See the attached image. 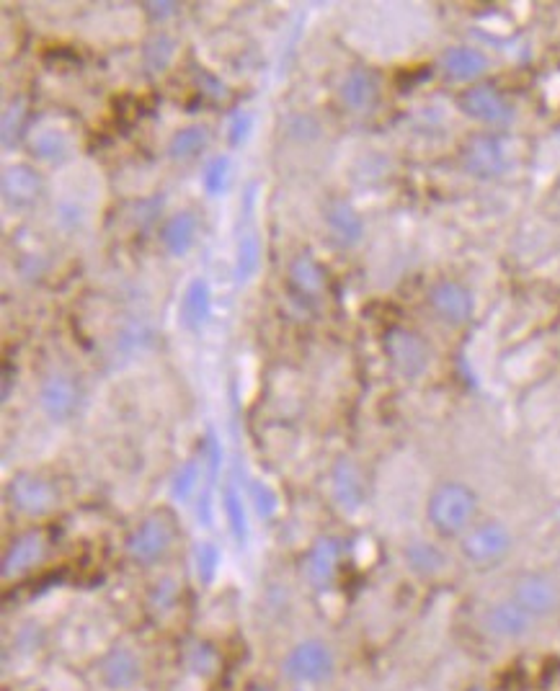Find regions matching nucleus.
I'll return each mask as SVG.
<instances>
[{"label":"nucleus","mask_w":560,"mask_h":691,"mask_svg":"<svg viewBox=\"0 0 560 691\" xmlns=\"http://www.w3.org/2000/svg\"><path fill=\"white\" fill-rule=\"evenodd\" d=\"M475 503L478 498L468 485L444 483L429 498V521L439 534L455 537L475 516Z\"/></svg>","instance_id":"obj_1"},{"label":"nucleus","mask_w":560,"mask_h":691,"mask_svg":"<svg viewBox=\"0 0 560 691\" xmlns=\"http://www.w3.org/2000/svg\"><path fill=\"white\" fill-rule=\"evenodd\" d=\"M284 671L292 681L318 684V681L328 679L333 671L331 648L323 640H302L284 658Z\"/></svg>","instance_id":"obj_2"},{"label":"nucleus","mask_w":560,"mask_h":691,"mask_svg":"<svg viewBox=\"0 0 560 691\" xmlns=\"http://www.w3.org/2000/svg\"><path fill=\"white\" fill-rule=\"evenodd\" d=\"M171 542L173 524L163 514H153L132 532L130 542H127V552H130V557L135 563L150 565L158 563L160 557L166 555Z\"/></svg>","instance_id":"obj_3"},{"label":"nucleus","mask_w":560,"mask_h":691,"mask_svg":"<svg viewBox=\"0 0 560 691\" xmlns=\"http://www.w3.org/2000/svg\"><path fill=\"white\" fill-rule=\"evenodd\" d=\"M511 601L522 606L524 612L532 619L548 617L560 606V588L553 578L542 573H527L517 578L514 591H511Z\"/></svg>","instance_id":"obj_4"},{"label":"nucleus","mask_w":560,"mask_h":691,"mask_svg":"<svg viewBox=\"0 0 560 691\" xmlns=\"http://www.w3.org/2000/svg\"><path fill=\"white\" fill-rule=\"evenodd\" d=\"M385 354L393 361V367L403 377H408V380L421 377L426 372V367H429V346L424 343V338L411 331H403V328L388 331V336H385Z\"/></svg>","instance_id":"obj_5"},{"label":"nucleus","mask_w":560,"mask_h":691,"mask_svg":"<svg viewBox=\"0 0 560 691\" xmlns=\"http://www.w3.org/2000/svg\"><path fill=\"white\" fill-rule=\"evenodd\" d=\"M8 498L26 516H44L57 506V490L44 477L31 472L13 477L8 485Z\"/></svg>","instance_id":"obj_6"},{"label":"nucleus","mask_w":560,"mask_h":691,"mask_svg":"<svg viewBox=\"0 0 560 691\" xmlns=\"http://www.w3.org/2000/svg\"><path fill=\"white\" fill-rule=\"evenodd\" d=\"M511 158L506 150V142L501 137H475L465 147V168L480 178H493L509 171Z\"/></svg>","instance_id":"obj_7"},{"label":"nucleus","mask_w":560,"mask_h":691,"mask_svg":"<svg viewBox=\"0 0 560 691\" xmlns=\"http://www.w3.org/2000/svg\"><path fill=\"white\" fill-rule=\"evenodd\" d=\"M509 547L511 534L506 532L504 524H496V521L478 526V529H473L468 537L462 539V552H465V557H468L470 563L478 565L496 563V560H501V557L509 552Z\"/></svg>","instance_id":"obj_8"},{"label":"nucleus","mask_w":560,"mask_h":691,"mask_svg":"<svg viewBox=\"0 0 560 691\" xmlns=\"http://www.w3.org/2000/svg\"><path fill=\"white\" fill-rule=\"evenodd\" d=\"M460 106L468 117L486 124H509L514 119V109L509 106V101L491 86H475L465 91Z\"/></svg>","instance_id":"obj_9"},{"label":"nucleus","mask_w":560,"mask_h":691,"mask_svg":"<svg viewBox=\"0 0 560 691\" xmlns=\"http://www.w3.org/2000/svg\"><path fill=\"white\" fill-rule=\"evenodd\" d=\"M532 622H535V619L511 599L493 604L491 609L483 614V627H486L488 635L496 637V640H519V637H524L532 630Z\"/></svg>","instance_id":"obj_10"},{"label":"nucleus","mask_w":560,"mask_h":691,"mask_svg":"<svg viewBox=\"0 0 560 691\" xmlns=\"http://www.w3.org/2000/svg\"><path fill=\"white\" fill-rule=\"evenodd\" d=\"M99 676L101 684L111 691L132 689L142 676V663L132 650L114 648L101 658Z\"/></svg>","instance_id":"obj_11"},{"label":"nucleus","mask_w":560,"mask_h":691,"mask_svg":"<svg viewBox=\"0 0 560 691\" xmlns=\"http://www.w3.org/2000/svg\"><path fill=\"white\" fill-rule=\"evenodd\" d=\"M341 560V542L336 537H320L305 557V578L310 586L328 588L336 578Z\"/></svg>","instance_id":"obj_12"},{"label":"nucleus","mask_w":560,"mask_h":691,"mask_svg":"<svg viewBox=\"0 0 560 691\" xmlns=\"http://www.w3.org/2000/svg\"><path fill=\"white\" fill-rule=\"evenodd\" d=\"M39 403H42V410L52 421H68L75 413V408H78V387L65 374H52V377L44 380Z\"/></svg>","instance_id":"obj_13"},{"label":"nucleus","mask_w":560,"mask_h":691,"mask_svg":"<svg viewBox=\"0 0 560 691\" xmlns=\"http://www.w3.org/2000/svg\"><path fill=\"white\" fill-rule=\"evenodd\" d=\"M44 552H47V542H44L42 532H26L16 537L8 547L6 557H3V578L8 581L13 575H21L34 568V565H39Z\"/></svg>","instance_id":"obj_14"},{"label":"nucleus","mask_w":560,"mask_h":691,"mask_svg":"<svg viewBox=\"0 0 560 691\" xmlns=\"http://www.w3.org/2000/svg\"><path fill=\"white\" fill-rule=\"evenodd\" d=\"M431 307L450 323H465L473 315V297L462 284L442 282L431 289Z\"/></svg>","instance_id":"obj_15"},{"label":"nucleus","mask_w":560,"mask_h":691,"mask_svg":"<svg viewBox=\"0 0 560 691\" xmlns=\"http://www.w3.org/2000/svg\"><path fill=\"white\" fill-rule=\"evenodd\" d=\"M333 498L344 511H357L364 503V480L359 467L351 459H339L331 475Z\"/></svg>","instance_id":"obj_16"},{"label":"nucleus","mask_w":560,"mask_h":691,"mask_svg":"<svg viewBox=\"0 0 560 691\" xmlns=\"http://www.w3.org/2000/svg\"><path fill=\"white\" fill-rule=\"evenodd\" d=\"M212 312V292L210 284L204 282L202 276L191 279L189 287L184 292V300H181V323L189 331H202V325L210 320Z\"/></svg>","instance_id":"obj_17"},{"label":"nucleus","mask_w":560,"mask_h":691,"mask_svg":"<svg viewBox=\"0 0 560 691\" xmlns=\"http://www.w3.org/2000/svg\"><path fill=\"white\" fill-rule=\"evenodd\" d=\"M326 222L341 245H357L364 235V222L349 202L333 199L326 207Z\"/></svg>","instance_id":"obj_18"},{"label":"nucleus","mask_w":560,"mask_h":691,"mask_svg":"<svg viewBox=\"0 0 560 691\" xmlns=\"http://www.w3.org/2000/svg\"><path fill=\"white\" fill-rule=\"evenodd\" d=\"M39 194V173L31 166H11L3 173V196L8 204L24 207Z\"/></svg>","instance_id":"obj_19"},{"label":"nucleus","mask_w":560,"mask_h":691,"mask_svg":"<svg viewBox=\"0 0 560 691\" xmlns=\"http://www.w3.org/2000/svg\"><path fill=\"white\" fill-rule=\"evenodd\" d=\"M194 238H197V217L191 215V212L173 215L163 225V230H160V243L166 245V251L176 258L186 256L191 251Z\"/></svg>","instance_id":"obj_20"},{"label":"nucleus","mask_w":560,"mask_h":691,"mask_svg":"<svg viewBox=\"0 0 560 691\" xmlns=\"http://www.w3.org/2000/svg\"><path fill=\"white\" fill-rule=\"evenodd\" d=\"M377 98V80L375 75L367 70H354L341 83V101L349 106L351 111H364L375 104Z\"/></svg>","instance_id":"obj_21"},{"label":"nucleus","mask_w":560,"mask_h":691,"mask_svg":"<svg viewBox=\"0 0 560 691\" xmlns=\"http://www.w3.org/2000/svg\"><path fill=\"white\" fill-rule=\"evenodd\" d=\"M444 70L452 80H473L480 73H486L488 60L483 52L470 47H455L444 55Z\"/></svg>","instance_id":"obj_22"},{"label":"nucleus","mask_w":560,"mask_h":691,"mask_svg":"<svg viewBox=\"0 0 560 691\" xmlns=\"http://www.w3.org/2000/svg\"><path fill=\"white\" fill-rule=\"evenodd\" d=\"M261 263V240L256 238V233L240 235L238 240V253H235V282L246 284L256 271H259Z\"/></svg>","instance_id":"obj_23"},{"label":"nucleus","mask_w":560,"mask_h":691,"mask_svg":"<svg viewBox=\"0 0 560 691\" xmlns=\"http://www.w3.org/2000/svg\"><path fill=\"white\" fill-rule=\"evenodd\" d=\"M207 129L199 127V124H191V127H184L179 129L176 135H173V140L168 142V155H171L173 160H181V158H191V155L202 153L204 147H207Z\"/></svg>","instance_id":"obj_24"},{"label":"nucleus","mask_w":560,"mask_h":691,"mask_svg":"<svg viewBox=\"0 0 560 691\" xmlns=\"http://www.w3.org/2000/svg\"><path fill=\"white\" fill-rule=\"evenodd\" d=\"M292 282L302 294H318L323 289V269L315 263L313 256H300L290 269Z\"/></svg>","instance_id":"obj_25"},{"label":"nucleus","mask_w":560,"mask_h":691,"mask_svg":"<svg viewBox=\"0 0 560 691\" xmlns=\"http://www.w3.org/2000/svg\"><path fill=\"white\" fill-rule=\"evenodd\" d=\"M406 560L411 565V570L421 575H434L444 568V555L434 545H426V542H416L406 550Z\"/></svg>","instance_id":"obj_26"},{"label":"nucleus","mask_w":560,"mask_h":691,"mask_svg":"<svg viewBox=\"0 0 560 691\" xmlns=\"http://www.w3.org/2000/svg\"><path fill=\"white\" fill-rule=\"evenodd\" d=\"M31 147H34V153H37L39 158L57 160L68 153L70 142L68 135H62L57 129H39L37 135L31 137Z\"/></svg>","instance_id":"obj_27"},{"label":"nucleus","mask_w":560,"mask_h":691,"mask_svg":"<svg viewBox=\"0 0 560 691\" xmlns=\"http://www.w3.org/2000/svg\"><path fill=\"white\" fill-rule=\"evenodd\" d=\"M230 181V158L228 155H215V158L204 166L202 173V186L210 196H220L222 191L228 189Z\"/></svg>","instance_id":"obj_28"},{"label":"nucleus","mask_w":560,"mask_h":691,"mask_svg":"<svg viewBox=\"0 0 560 691\" xmlns=\"http://www.w3.org/2000/svg\"><path fill=\"white\" fill-rule=\"evenodd\" d=\"M173 52H176V42L168 34H158V37H153L145 44V65L153 73H160V70H166L171 65Z\"/></svg>","instance_id":"obj_29"},{"label":"nucleus","mask_w":560,"mask_h":691,"mask_svg":"<svg viewBox=\"0 0 560 691\" xmlns=\"http://www.w3.org/2000/svg\"><path fill=\"white\" fill-rule=\"evenodd\" d=\"M197 483H199V465L194 462V459H189L186 465H181V470L176 472V477H173V498L181 503L189 501L194 488H197Z\"/></svg>","instance_id":"obj_30"},{"label":"nucleus","mask_w":560,"mask_h":691,"mask_svg":"<svg viewBox=\"0 0 560 691\" xmlns=\"http://www.w3.org/2000/svg\"><path fill=\"white\" fill-rule=\"evenodd\" d=\"M194 560H197V573L204 583H210L215 578L217 568H220V550H217L212 542H199L197 552H194Z\"/></svg>","instance_id":"obj_31"},{"label":"nucleus","mask_w":560,"mask_h":691,"mask_svg":"<svg viewBox=\"0 0 560 691\" xmlns=\"http://www.w3.org/2000/svg\"><path fill=\"white\" fill-rule=\"evenodd\" d=\"M225 511H228L230 526H233V534H235V539H238V545H246V537H248L246 511H243V503H240L235 490H228V496H225Z\"/></svg>","instance_id":"obj_32"},{"label":"nucleus","mask_w":560,"mask_h":691,"mask_svg":"<svg viewBox=\"0 0 560 691\" xmlns=\"http://www.w3.org/2000/svg\"><path fill=\"white\" fill-rule=\"evenodd\" d=\"M189 666L194 673H212L217 666V653L210 645L197 643L189 653Z\"/></svg>","instance_id":"obj_33"},{"label":"nucleus","mask_w":560,"mask_h":691,"mask_svg":"<svg viewBox=\"0 0 560 691\" xmlns=\"http://www.w3.org/2000/svg\"><path fill=\"white\" fill-rule=\"evenodd\" d=\"M251 129H253L251 114H246V111H235L233 119H230V127H228L230 145L233 147L243 145V142L248 140V135H251Z\"/></svg>","instance_id":"obj_34"},{"label":"nucleus","mask_w":560,"mask_h":691,"mask_svg":"<svg viewBox=\"0 0 560 691\" xmlns=\"http://www.w3.org/2000/svg\"><path fill=\"white\" fill-rule=\"evenodd\" d=\"M21 119H24V101H13L3 114V142L11 145L13 135L21 132Z\"/></svg>","instance_id":"obj_35"},{"label":"nucleus","mask_w":560,"mask_h":691,"mask_svg":"<svg viewBox=\"0 0 560 691\" xmlns=\"http://www.w3.org/2000/svg\"><path fill=\"white\" fill-rule=\"evenodd\" d=\"M251 493H253V503H256L261 516H271L274 511H277V496H274V490H271L269 485L253 483Z\"/></svg>","instance_id":"obj_36"},{"label":"nucleus","mask_w":560,"mask_h":691,"mask_svg":"<svg viewBox=\"0 0 560 691\" xmlns=\"http://www.w3.org/2000/svg\"><path fill=\"white\" fill-rule=\"evenodd\" d=\"M145 11L153 21H168L171 16H176L179 11V3H171V0H163V3H145Z\"/></svg>","instance_id":"obj_37"},{"label":"nucleus","mask_w":560,"mask_h":691,"mask_svg":"<svg viewBox=\"0 0 560 691\" xmlns=\"http://www.w3.org/2000/svg\"><path fill=\"white\" fill-rule=\"evenodd\" d=\"M3 400H8V390H11V369H6V374H3Z\"/></svg>","instance_id":"obj_38"},{"label":"nucleus","mask_w":560,"mask_h":691,"mask_svg":"<svg viewBox=\"0 0 560 691\" xmlns=\"http://www.w3.org/2000/svg\"><path fill=\"white\" fill-rule=\"evenodd\" d=\"M251 691H271V689H269V686H253Z\"/></svg>","instance_id":"obj_39"},{"label":"nucleus","mask_w":560,"mask_h":691,"mask_svg":"<svg viewBox=\"0 0 560 691\" xmlns=\"http://www.w3.org/2000/svg\"><path fill=\"white\" fill-rule=\"evenodd\" d=\"M468 691H488V689H483V686H470Z\"/></svg>","instance_id":"obj_40"}]
</instances>
